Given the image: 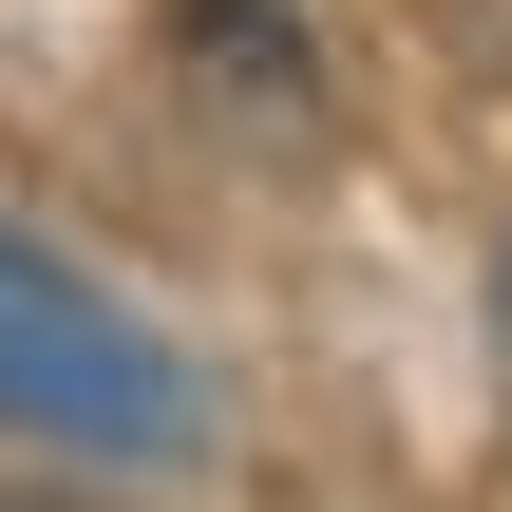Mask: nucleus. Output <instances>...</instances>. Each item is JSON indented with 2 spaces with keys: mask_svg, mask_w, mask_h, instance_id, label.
<instances>
[{
  "mask_svg": "<svg viewBox=\"0 0 512 512\" xmlns=\"http://www.w3.org/2000/svg\"><path fill=\"white\" fill-rule=\"evenodd\" d=\"M0 418L19 437H76V456H190L209 437L190 361L133 304H95L57 247H19V228H0Z\"/></svg>",
  "mask_w": 512,
  "mask_h": 512,
  "instance_id": "obj_1",
  "label": "nucleus"
},
{
  "mask_svg": "<svg viewBox=\"0 0 512 512\" xmlns=\"http://www.w3.org/2000/svg\"><path fill=\"white\" fill-rule=\"evenodd\" d=\"M494 323H512V247H494Z\"/></svg>",
  "mask_w": 512,
  "mask_h": 512,
  "instance_id": "obj_2",
  "label": "nucleus"
},
{
  "mask_svg": "<svg viewBox=\"0 0 512 512\" xmlns=\"http://www.w3.org/2000/svg\"><path fill=\"white\" fill-rule=\"evenodd\" d=\"M0 512H76V494H0Z\"/></svg>",
  "mask_w": 512,
  "mask_h": 512,
  "instance_id": "obj_3",
  "label": "nucleus"
}]
</instances>
